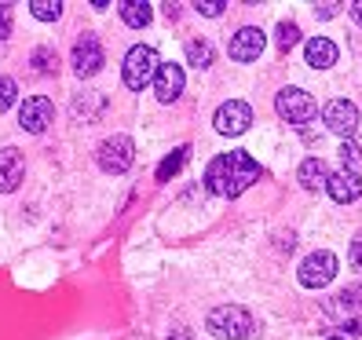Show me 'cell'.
I'll use <instances>...</instances> for the list:
<instances>
[{
  "label": "cell",
  "mask_w": 362,
  "mask_h": 340,
  "mask_svg": "<svg viewBox=\"0 0 362 340\" xmlns=\"http://www.w3.org/2000/svg\"><path fill=\"white\" fill-rule=\"evenodd\" d=\"M260 180V165L252 161L245 151H230L212 158L205 168V187L220 198H238L242 190H249L252 183Z\"/></svg>",
  "instance_id": "obj_1"
},
{
  "label": "cell",
  "mask_w": 362,
  "mask_h": 340,
  "mask_svg": "<svg viewBox=\"0 0 362 340\" xmlns=\"http://www.w3.org/2000/svg\"><path fill=\"white\" fill-rule=\"evenodd\" d=\"M205 329L220 340H252L257 336V322L252 315L238 304H223V307H212L205 318Z\"/></svg>",
  "instance_id": "obj_2"
},
{
  "label": "cell",
  "mask_w": 362,
  "mask_h": 340,
  "mask_svg": "<svg viewBox=\"0 0 362 340\" xmlns=\"http://www.w3.org/2000/svg\"><path fill=\"white\" fill-rule=\"evenodd\" d=\"M161 74V59L151 45H136L129 55H124V66H121V77L132 92H143L146 84H154Z\"/></svg>",
  "instance_id": "obj_3"
},
{
  "label": "cell",
  "mask_w": 362,
  "mask_h": 340,
  "mask_svg": "<svg viewBox=\"0 0 362 340\" xmlns=\"http://www.w3.org/2000/svg\"><path fill=\"white\" fill-rule=\"evenodd\" d=\"M95 161H99L103 172H110V176L129 172L132 161H136V143H132L129 136H110V139H103Z\"/></svg>",
  "instance_id": "obj_4"
},
{
  "label": "cell",
  "mask_w": 362,
  "mask_h": 340,
  "mask_svg": "<svg viewBox=\"0 0 362 340\" xmlns=\"http://www.w3.org/2000/svg\"><path fill=\"white\" fill-rule=\"evenodd\" d=\"M274 110H279V117H286L289 124H308L318 114V102L304 88H282L274 95Z\"/></svg>",
  "instance_id": "obj_5"
},
{
  "label": "cell",
  "mask_w": 362,
  "mask_h": 340,
  "mask_svg": "<svg viewBox=\"0 0 362 340\" xmlns=\"http://www.w3.org/2000/svg\"><path fill=\"white\" fill-rule=\"evenodd\" d=\"M212 124H216V132H220V136H242L249 124H252L249 102H242V99H227V102H220V110L212 114Z\"/></svg>",
  "instance_id": "obj_6"
},
{
  "label": "cell",
  "mask_w": 362,
  "mask_h": 340,
  "mask_svg": "<svg viewBox=\"0 0 362 340\" xmlns=\"http://www.w3.org/2000/svg\"><path fill=\"white\" fill-rule=\"evenodd\" d=\"M337 279V257L333 252H311V257L300 264V286L304 289H322Z\"/></svg>",
  "instance_id": "obj_7"
},
{
  "label": "cell",
  "mask_w": 362,
  "mask_h": 340,
  "mask_svg": "<svg viewBox=\"0 0 362 340\" xmlns=\"http://www.w3.org/2000/svg\"><path fill=\"white\" fill-rule=\"evenodd\" d=\"M322 121H326V129H329V132L351 139L355 129H358V106L348 102V99H333L326 110H322Z\"/></svg>",
  "instance_id": "obj_8"
},
{
  "label": "cell",
  "mask_w": 362,
  "mask_h": 340,
  "mask_svg": "<svg viewBox=\"0 0 362 340\" xmlns=\"http://www.w3.org/2000/svg\"><path fill=\"white\" fill-rule=\"evenodd\" d=\"M52 99L48 95H30L23 106H18V124H23L26 132H33V136H40L52 124Z\"/></svg>",
  "instance_id": "obj_9"
},
{
  "label": "cell",
  "mask_w": 362,
  "mask_h": 340,
  "mask_svg": "<svg viewBox=\"0 0 362 340\" xmlns=\"http://www.w3.org/2000/svg\"><path fill=\"white\" fill-rule=\"evenodd\" d=\"M70 66L81 74V77H92L103 70V45L92 37V33H84L77 45H74V55H70Z\"/></svg>",
  "instance_id": "obj_10"
},
{
  "label": "cell",
  "mask_w": 362,
  "mask_h": 340,
  "mask_svg": "<svg viewBox=\"0 0 362 340\" xmlns=\"http://www.w3.org/2000/svg\"><path fill=\"white\" fill-rule=\"evenodd\" d=\"M264 45H267L264 30H257V26H242L238 33L230 37V48H227V52H230L234 62H252V59H260Z\"/></svg>",
  "instance_id": "obj_11"
},
{
  "label": "cell",
  "mask_w": 362,
  "mask_h": 340,
  "mask_svg": "<svg viewBox=\"0 0 362 340\" xmlns=\"http://www.w3.org/2000/svg\"><path fill=\"white\" fill-rule=\"evenodd\" d=\"M183 84H187L183 66H176V62H161V74H158V81H154L158 102H176V99L183 95Z\"/></svg>",
  "instance_id": "obj_12"
},
{
  "label": "cell",
  "mask_w": 362,
  "mask_h": 340,
  "mask_svg": "<svg viewBox=\"0 0 362 340\" xmlns=\"http://www.w3.org/2000/svg\"><path fill=\"white\" fill-rule=\"evenodd\" d=\"M326 190H329V198H333V201L348 205V201H355V198L362 194V180H358L355 168H340V172H333V176H329Z\"/></svg>",
  "instance_id": "obj_13"
},
{
  "label": "cell",
  "mask_w": 362,
  "mask_h": 340,
  "mask_svg": "<svg viewBox=\"0 0 362 340\" xmlns=\"http://www.w3.org/2000/svg\"><path fill=\"white\" fill-rule=\"evenodd\" d=\"M23 154L15 151V146H4L0 151V194H11V190L23 183Z\"/></svg>",
  "instance_id": "obj_14"
},
{
  "label": "cell",
  "mask_w": 362,
  "mask_h": 340,
  "mask_svg": "<svg viewBox=\"0 0 362 340\" xmlns=\"http://www.w3.org/2000/svg\"><path fill=\"white\" fill-rule=\"evenodd\" d=\"M304 59H308V66H315V70H329L337 62V45L329 37H311L308 48H304Z\"/></svg>",
  "instance_id": "obj_15"
},
{
  "label": "cell",
  "mask_w": 362,
  "mask_h": 340,
  "mask_svg": "<svg viewBox=\"0 0 362 340\" xmlns=\"http://www.w3.org/2000/svg\"><path fill=\"white\" fill-rule=\"evenodd\" d=\"M329 168H326V161L322 158H308L304 165H300V172H296V180H300V187L304 190H318V187H326L329 183Z\"/></svg>",
  "instance_id": "obj_16"
},
{
  "label": "cell",
  "mask_w": 362,
  "mask_h": 340,
  "mask_svg": "<svg viewBox=\"0 0 362 340\" xmlns=\"http://www.w3.org/2000/svg\"><path fill=\"white\" fill-rule=\"evenodd\" d=\"M117 11H121V18H124L132 30H143V26L154 18V11H151V4H146V0H124V4H117Z\"/></svg>",
  "instance_id": "obj_17"
},
{
  "label": "cell",
  "mask_w": 362,
  "mask_h": 340,
  "mask_svg": "<svg viewBox=\"0 0 362 340\" xmlns=\"http://www.w3.org/2000/svg\"><path fill=\"white\" fill-rule=\"evenodd\" d=\"M103 110H106V99H103L99 92H84V95L74 99V117H77V121H81V117H84V121H95Z\"/></svg>",
  "instance_id": "obj_18"
},
{
  "label": "cell",
  "mask_w": 362,
  "mask_h": 340,
  "mask_svg": "<svg viewBox=\"0 0 362 340\" xmlns=\"http://www.w3.org/2000/svg\"><path fill=\"white\" fill-rule=\"evenodd\" d=\"M187 62L198 66V70L212 66V45L209 40H187Z\"/></svg>",
  "instance_id": "obj_19"
},
{
  "label": "cell",
  "mask_w": 362,
  "mask_h": 340,
  "mask_svg": "<svg viewBox=\"0 0 362 340\" xmlns=\"http://www.w3.org/2000/svg\"><path fill=\"white\" fill-rule=\"evenodd\" d=\"M187 154H190L187 146H180V151H173V154H168V158H165V161L158 165V180H161V183H168V180H173V176L180 172V168H183Z\"/></svg>",
  "instance_id": "obj_20"
},
{
  "label": "cell",
  "mask_w": 362,
  "mask_h": 340,
  "mask_svg": "<svg viewBox=\"0 0 362 340\" xmlns=\"http://www.w3.org/2000/svg\"><path fill=\"white\" fill-rule=\"evenodd\" d=\"M30 15L40 18V23H55V18L62 15V4L59 0H30Z\"/></svg>",
  "instance_id": "obj_21"
},
{
  "label": "cell",
  "mask_w": 362,
  "mask_h": 340,
  "mask_svg": "<svg viewBox=\"0 0 362 340\" xmlns=\"http://www.w3.org/2000/svg\"><path fill=\"white\" fill-rule=\"evenodd\" d=\"M337 307H340V311H348V318H351L355 311H362V286L340 289V293H337Z\"/></svg>",
  "instance_id": "obj_22"
},
{
  "label": "cell",
  "mask_w": 362,
  "mask_h": 340,
  "mask_svg": "<svg viewBox=\"0 0 362 340\" xmlns=\"http://www.w3.org/2000/svg\"><path fill=\"white\" fill-rule=\"evenodd\" d=\"M33 66H37V74H55L59 70V55L52 48H37L33 52Z\"/></svg>",
  "instance_id": "obj_23"
},
{
  "label": "cell",
  "mask_w": 362,
  "mask_h": 340,
  "mask_svg": "<svg viewBox=\"0 0 362 340\" xmlns=\"http://www.w3.org/2000/svg\"><path fill=\"white\" fill-rule=\"evenodd\" d=\"M15 81L11 77H0V114H4V110H11V106H15Z\"/></svg>",
  "instance_id": "obj_24"
},
{
  "label": "cell",
  "mask_w": 362,
  "mask_h": 340,
  "mask_svg": "<svg viewBox=\"0 0 362 340\" xmlns=\"http://www.w3.org/2000/svg\"><path fill=\"white\" fill-rule=\"evenodd\" d=\"M296 40H300V30H296L293 23H282V26H279V48H282V52H289V48L296 45Z\"/></svg>",
  "instance_id": "obj_25"
},
{
  "label": "cell",
  "mask_w": 362,
  "mask_h": 340,
  "mask_svg": "<svg viewBox=\"0 0 362 340\" xmlns=\"http://www.w3.org/2000/svg\"><path fill=\"white\" fill-rule=\"evenodd\" d=\"M198 15H209V18H216V15H223V8H227V0H198Z\"/></svg>",
  "instance_id": "obj_26"
},
{
  "label": "cell",
  "mask_w": 362,
  "mask_h": 340,
  "mask_svg": "<svg viewBox=\"0 0 362 340\" xmlns=\"http://www.w3.org/2000/svg\"><path fill=\"white\" fill-rule=\"evenodd\" d=\"M11 37V4H0V40Z\"/></svg>",
  "instance_id": "obj_27"
},
{
  "label": "cell",
  "mask_w": 362,
  "mask_h": 340,
  "mask_svg": "<svg viewBox=\"0 0 362 340\" xmlns=\"http://www.w3.org/2000/svg\"><path fill=\"white\" fill-rule=\"evenodd\" d=\"M340 154H344V165H348V161H351V165H355V161H358V146H355V143H351V139H348V143H344V146H340Z\"/></svg>",
  "instance_id": "obj_28"
},
{
  "label": "cell",
  "mask_w": 362,
  "mask_h": 340,
  "mask_svg": "<svg viewBox=\"0 0 362 340\" xmlns=\"http://www.w3.org/2000/svg\"><path fill=\"white\" fill-rule=\"evenodd\" d=\"M348 260H351V267H355V271H362V242H355V245H351Z\"/></svg>",
  "instance_id": "obj_29"
},
{
  "label": "cell",
  "mask_w": 362,
  "mask_h": 340,
  "mask_svg": "<svg viewBox=\"0 0 362 340\" xmlns=\"http://www.w3.org/2000/svg\"><path fill=\"white\" fill-rule=\"evenodd\" d=\"M344 329H348V333H358V336H362V318H348V322H344Z\"/></svg>",
  "instance_id": "obj_30"
},
{
  "label": "cell",
  "mask_w": 362,
  "mask_h": 340,
  "mask_svg": "<svg viewBox=\"0 0 362 340\" xmlns=\"http://www.w3.org/2000/svg\"><path fill=\"white\" fill-rule=\"evenodd\" d=\"M168 340H194V333H190V329H173V336H168Z\"/></svg>",
  "instance_id": "obj_31"
},
{
  "label": "cell",
  "mask_w": 362,
  "mask_h": 340,
  "mask_svg": "<svg viewBox=\"0 0 362 340\" xmlns=\"http://www.w3.org/2000/svg\"><path fill=\"white\" fill-rule=\"evenodd\" d=\"M337 8H340V4H322V8H315V11L322 15V18H329V15H337Z\"/></svg>",
  "instance_id": "obj_32"
},
{
  "label": "cell",
  "mask_w": 362,
  "mask_h": 340,
  "mask_svg": "<svg viewBox=\"0 0 362 340\" xmlns=\"http://www.w3.org/2000/svg\"><path fill=\"white\" fill-rule=\"evenodd\" d=\"M351 18H355V23H362V0H355V4H351Z\"/></svg>",
  "instance_id": "obj_33"
},
{
  "label": "cell",
  "mask_w": 362,
  "mask_h": 340,
  "mask_svg": "<svg viewBox=\"0 0 362 340\" xmlns=\"http://www.w3.org/2000/svg\"><path fill=\"white\" fill-rule=\"evenodd\" d=\"M329 340H348V336H329Z\"/></svg>",
  "instance_id": "obj_34"
}]
</instances>
